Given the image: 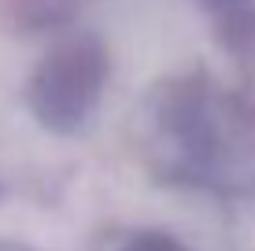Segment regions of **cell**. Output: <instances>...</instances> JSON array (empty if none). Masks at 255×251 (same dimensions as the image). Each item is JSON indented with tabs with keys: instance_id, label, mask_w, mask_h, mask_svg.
Listing matches in <instances>:
<instances>
[{
	"instance_id": "1",
	"label": "cell",
	"mask_w": 255,
	"mask_h": 251,
	"mask_svg": "<svg viewBox=\"0 0 255 251\" xmlns=\"http://www.w3.org/2000/svg\"><path fill=\"white\" fill-rule=\"evenodd\" d=\"M104 85V52L93 41H67L37 67L30 103L52 129H74Z\"/></svg>"
},
{
	"instance_id": "2",
	"label": "cell",
	"mask_w": 255,
	"mask_h": 251,
	"mask_svg": "<svg viewBox=\"0 0 255 251\" xmlns=\"http://www.w3.org/2000/svg\"><path fill=\"white\" fill-rule=\"evenodd\" d=\"M126 251H181V248L174 244L170 237H159V233H144V237H137Z\"/></svg>"
}]
</instances>
